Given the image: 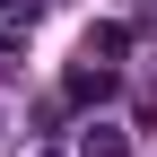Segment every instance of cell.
Segmentation results:
<instances>
[{"label":"cell","mask_w":157,"mask_h":157,"mask_svg":"<svg viewBox=\"0 0 157 157\" xmlns=\"http://www.w3.org/2000/svg\"><path fill=\"white\" fill-rule=\"evenodd\" d=\"M9 17H17V26H26V17H44V0H9Z\"/></svg>","instance_id":"cell-3"},{"label":"cell","mask_w":157,"mask_h":157,"mask_svg":"<svg viewBox=\"0 0 157 157\" xmlns=\"http://www.w3.org/2000/svg\"><path fill=\"white\" fill-rule=\"evenodd\" d=\"M70 96H78V105H96V96H113V78H105V70H70Z\"/></svg>","instance_id":"cell-2"},{"label":"cell","mask_w":157,"mask_h":157,"mask_svg":"<svg viewBox=\"0 0 157 157\" xmlns=\"http://www.w3.org/2000/svg\"><path fill=\"white\" fill-rule=\"evenodd\" d=\"M78 157H131V140H122V131H113V122H96L87 140H78Z\"/></svg>","instance_id":"cell-1"}]
</instances>
